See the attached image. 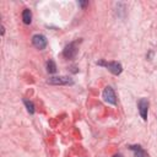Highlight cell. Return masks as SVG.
I'll use <instances>...</instances> for the list:
<instances>
[{"label": "cell", "mask_w": 157, "mask_h": 157, "mask_svg": "<svg viewBox=\"0 0 157 157\" xmlns=\"http://www.w3.org/2000/svg\"><path fill=\"white\" fill-rule=\"evenodd\" d=\"M99 65H104L112 74L114 75H119L121 71H123V66L118 61H110V63H104V61H98Z\"/></svg>", "instance_id": "1"}, {"label": "cell", "mask_w": 157, "mask_h": 157, "mask_svg": "<svg viewBox=\"0 0 157 157\" xmlns=\"http://www.w3.org/2000/svg\"><path fill=\"white\" fill-rule=\"evenodd\" d=\"M48 83H50V85H72L74 80L69 76H54L48 80Z\"/></svg>", "instance_id": "2"}, {"label": "cell", "mask_w": 157, "mask_h": 157, "mask_svg": "<svg viewBox=\"0 0 157 157\" xmlns=\"http://www.w3.org/2000/svg\"><path fill=\"white\" fill-rule=\"evenodd\" d=\"M103 98L105 102H108L109 104H113L115 105L117 104V96H115V92L114 90L110 87V86H107L103 91Z\"/></svg>", "instance_id": "3"}, {"label": "cell", "mask_w": 157, "mask_h": 157, "mask_svg": "<svg viewBox=\"0 0 157 157\" xmlns=\"http://www.w3.org/2000/svg\"><path fill=\"white\" fill-rule=\"evenodd\" d=\"M32 43H33V45H34L37 49L42 50V49H44V48L47 47L48 40H47V38H45L43 34H34V36L32 37Z\"/></svg>", "instance_id": "4"}, {"label": "cell", "mask_w": 157, "mask_h": 157, "mask_svg": "<svg viewBox=\"0 0 157 157\" xmlns=\"http://www.w3.org/2000/svg\"><path fill=\"white\" fill-rule=\"evenodd\" d=\"M137 107H139V113L141 115V118L144 120L147 119V110H148V101L147 98H141L137 103Z\"/></svg>", "instance_id": "5"}, {"label": "cell", "mask_w": 157, "mask_h": 157, "mask_svg": "<svg viewBox=\"0 0 157 157\" xmlns=\"http://www.w3.org/2000/svg\"><path fill=\"white\" fill-rule=\"evenodd\" d=\"M76 53H77V47H76V43H75V42L69 43V44L65 47L64 52H63V54H64V56H65L66 59L74 58V56L76 55Z\"/></svg>", "instance_id": "6"}, {"label": "cell", "mask_w": 157, "mask_h": 157, "mask_svg": "<svg viewBox=\"0 0 157 157\" xmlns=\"http://www.w3.org/2000/svg\"><path fill=\"white\" fill-rule=\"evenodd\" d=\"M22 21L25 25H29L32 21V12L29 9H25L22 11Z\"/></svg>", "instance_id": "7"}, {"label": "cell", "mask_w": 157, "mask_h": 157, "mask_svg": "<svg viewBox=\"0 0 157 157\" xmlns=\"http://www.w3.org/2000/svg\"><path fill=\"white\" fill-rule=\"evenodd\" d=\"M131 148L135 150V155H134V157H148V153H147L145 150H142L140 146H132Z\"/></svg>", "instance_id": "8"}, {"label": "cell", "mask_w": 157, "mask_h": 157, "mask_svg": "<svg viewBox=\"0 0 157 157\" xmlns=\"http://www.w3.org/2000/svg\"><path fill=\"white\" fill-rule=\"evenodd\" d=\"M47 71L49 74H54L56 71V65H55V63L53 60H48L47 61Z\"/></svg>", "instance_id": "9"}, {"label": "cell", "mask_w": 157, "mask_h": 157, "mask_svg": "<svg viewBox=\"0 0 157 157\" xmlns=\"http://www.w3.org/2000/svg\"><path fill=\"white\" fill-rule=\"evenodd\" d=\"M23 102H25V105H26L28 113L33 114V113H34V105H33V103H32L31 101H28V99H23Z\"/></svg>", "instance_id": "10"}, {"label": "cell", "mask_w": 157, "mask_h": 157, "mask_svg": "<svg viewBox=\"0 0 157 157\" xmlns=\"http://www.w3.org/2000/svg\"><path fill=\"white\" fill-rule=\"evenodd\" d=\"M113 157H123V156H121V155H120V153H115V155H114V156H113Z\"/></svg>", "instance_id": "11"}]
</instances>
